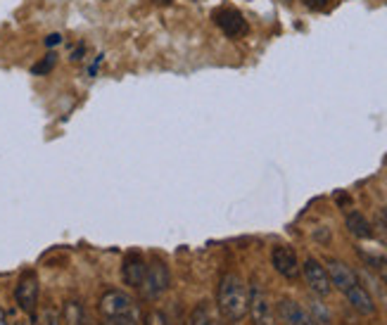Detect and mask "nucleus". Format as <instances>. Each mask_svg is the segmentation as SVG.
Segmentation results:
<instances>
[{
	"instance_id": "1",
	"label": "nucleus",
	"mask_w": 387,
	"mask_h": 325,
	"mask_svg": "<svg viewBox=\"0 0 387 325\" xmlns=\"http://www.w3.org/2000/svg\"><path fill=\"white\" fill-rule=\"evenodd\" d=\"M217 309L226 321L237 323L250 313V290L237 273H226L217 288Z\"/></svg>"
},
{
	"instance_id": "2",
	"label": "nucleus",
	"mask_w": 387,
	"mask_h": 325,
	"mask_svg": "<svg viewBox=\"0 0 387 325\" xmlns=\"http://www.w3.org/2000/svg\"><path fill=\"white\" fill-rule=\"evenodd\" d=\"M169 285H171V273H169L167 263L162 259H154L152 263H147L145 280H143V285H141L145 299H157V297H162L169 290Z\"/></svg>"
},
{
	"instance_id": "3",
	"label": "nucleus",
	"mask_w": 387,
	"mask_h": 325,
	"mask_svg": "<svg viewBox=\"0 0 387 325\" xmlns=\"http://www.w3.org/2000/svg\"><path fill=\"white\" fill-rule=\"evenodd\" d=\"M98 311H100L102 321L105 318H117L126 316V313L136 311V301L131 295H126L124 290H107L100 301H98Z\"/></svg>"
},
{
	"instance_id": "4",
	"label": "nucleus",
	"mask_w": 387,
	"mask_h": 325,
	"mask_svg": "<svg viewBox=\"0 0 387 325\" xmlns=\"http://www.w3.org/2000/svg\"><path fill=\"white\" fill-rule=\"evenodd\" d=\"M38 292H41V288H38V278L34 271H26L21 273L19 280H17V288H15V301H17V306L24 313H36L38 309Z\"/></svg>"
},
{
	"instance_id": "5",
	"label": "nucleus",
	"mask_w": 387,
	"mask_h": 325,
	"mask_svg": "<svg viewBox=\"0 0 387 325\" xmlns=\"http://www.w3.org/2000/svg\"><path fill=\"white\" fill-rule=\"evenodd\" d=\"M302 273H304V280H307L309 290H312L314 295L328 297L330 292H333V283H330L328 268H325L321 261L307 259L304 261V266H302Z\"/></svg>"
},
{
	"instance_id": "6",
	"label": "nucleus",
	"mask_w": 387,
	"mask_h": 325,
	"mask_svg": "<svg viewBox=\"0 0 387 325\" xmlns=\"http://www.w3.org/2000/svg\"><path fill=\"white\" fill-rule=\"evenodd\" d=\"M271 266L276 268L278 276H283L287 280H297L302 273V266H300V259H297L295 249L287 247V245L273 247V252H271Z\"/></svg>"
},
{
	"instance_id": "7",
	"label": "nucleus",
	"mask_w": 387,
	"mask_h": 325,
	"mask_svg": "<svg viewBox=\"0 0 387 325\" xmlns=\"http://www.w3.org/2000/svg\"><path fill=\"white\" fill-rule=\"evenodd\" d=\"M250 316L254 325H276L273 304H271L269 295L262 288H257V285L250 290Z\"/></svg>"
},
{
	"instance_id": "8",
	"label": "nucleus",
	"mask_w": 387,
	"mask_h": 325,
	"mask_svg": "<svg viewBox=\"0 0 387 325\" xmlns=\"http://www.w3.org/2000/svg\"><path fill=\"white\" fill-rule=\"evenodd\" d=\"M276 313H278L283 325H318V321L312 313L292 299H280L278 304H276Z\"/></svg>"
},
{
	"instance_id": "9",
	"label": "nucleus",
	"mask_w": 387,
	"mask_h": 325,
	"mask_svg": "<svg viewBox=\"0 0 387 325\" xmlns=\"http://www.w3.org/2000/svg\"><path fill=\"white\" fill-rule=\"evenodd\" d=\"M214 24H217L228 38H240V36H245L247 33L245 17L237 12V10H231V8L217 10V12H214Z\"/></svg>"
},
{
	"instance_id": "10",
	"label": "nucleus",
	"mask_w": 387,
	"mask_h": 325,
	"mask_svg": "<svg viewBox=\"0 0 387 325\" xmlns=\"http://www.w3.org/2000/svg\"><path fill=\"white\" fill-rule=\"evenodd\" d=\"M147 273V263L141 254H129L121 263V283L129 285V288H141L143 280H145Z\"/></svg>"
},
{
	"instance_id": "11",
	"label": "nucleus",
	"mask_w": 387,
	"mask_h": 325,
	"mask_svg": "<svg viewBox=\"0 0 387 325\" xmlns=\"http://www.w3.org/2000/svg\"><path fill=\"white\" fill-rule=\"evenodd\" d=\"M325 268H328V276H330V283H333V288L340 290L342 295H345L347 290L354 288V285L359 283L357 273H354L345 261L330 259V261H328V266H325Z\"/></svg>"
},
{
	"instance_id": "12",
	"label": "nucleus",
	"mask_w": 387,
	"mask_h": 325,
	"mask_svg": "<svg viewBox=\"0 0 387 325\" xmlns=\"http://www.w3.org/2000/svg\"><path fill=\"white\" fill-rule=\"evenodd\" d=\"M347 297V301L352 304V309L354 311H359L361 316H373L375 313V304H373V297L368 295V290L363 288L361 283H357L354 288H350L345 292Z\"/></svg>"
},
{
	"instance_id": "13",
	"label": "nucleus",
	"mask_w": 387,
	"mask_h": 325,
	"mask_svg": "<svg viewBox=\"0 0 387 325\" xmlns=\"http://www.w3.org/2000/svg\"><path fill=\"white\" fill-rule=\"evenodd\" d=\"M345 226H347V231H350L354 238H359V240H370V238H373V228H370L368 218L363 214H359V211H350V214H347Z\"/></svg>"
},
{
	"instance_id": "14",
	"label": "nucleus",
	"mask_w": 387,
	"mask_h": 325,
	"mask_svg": "<svg viewBox=\"0 0 387 325\" xmlns=\"http://www.w3.org/2000/svg\"><path fill=\"white\" fill-rule=\"evenodd\" d=\"M62 321H64V325H91V318H88L84 304H81V301H76V299L64 301Z\"/></svg>"
},
{
	"instance_id": "15",
	"label": "nucleus",
	"mask_w": 387,
	"mask_h": 325,
	"mask_svg": "<svg viewBox=\"0 0 387 325\" xmlns=\"http://www.w3.org/2000/svg\"><path fill=\"white\" fill-rule=\"evenodd\" d=\"M359 256L363 259V263L370 268L373 273H378L380 278H387V256L383 254H368V252H359Z\"/></svg>"
},
{
	"instance_id": "16",
	"label": "nucleus",
	"mask_w": 387,
	"mask_h": 325,
	"mask_svg": "<svg viewBox=\"0 0 387 325\" xmlns=\"http://www.w3.org/2000/svg\"><path fill=\"white\" fill-rule=\"evenodd\" d=\"M190 325H219L217 318H214V313L209 311V306L204 304H197L195 309L190 313Z\"/></svg>"
},
{
	"instance_id": "17",
	"label": "nucleus",
	"mask_w": 387,
	"mask_h": 325,
	"mask_svg": "<svg viewBox=\"0 0 387 325\" xmlns=\"http://www.w3.org/2000/svg\"><path fill=\"white\" fill-rule=\"evenodd\" d=\"M38 325H64V323H62V316L55 309H43V313L38 316Z\"/></svg>"
},
{
	"instance_id": "18",
	"label": "nucleus",
	"mask_w": 387,
	"mask_h": 325,
	"mask_svg": "<svg viewBox=\"0 0 387 325\" xmlns=\"http://www.w3.org/2000/svg\"><path fill=\"white\" fill-rule=\"evenodd\" d=\"M102 325H138V316H136V311H131V313H126V316L105 318Z\"/></svg>"
},
{
	"instance_id": "19",
	"label": "nucleus",
	"mask_w": 387,
	"mask_h": 325,
	"mask_svg": "<svg viewBox=\"0 0 387 325\" xmlns=\"http://www.w3.org/2000/svg\"><path fill=\"white\" fill-rule=\"evenodd\" d=\"M55 67V55L51 53V55H46V60H41V62L38 64H34V74H48V71H51Z\"/></svg>"
},
{
	"instance_id": "20",
	"label": "nucleus",
	"mask_w": 387,
	"mask_h": 325,
	"mask_svg": "<svg viewBox=\"0 0 387 325\" xmlns=\"http://www.w3.org/2000/svg\"><path fill=\"white\" fill-rule=\"evenodd\" d=\"M304 3H307L309 10H323L328 5V0H304Z\"/></svg>"
},
{
	"instance_id": "21",
	"label": "nucleus",
	"mask_w": 387,
	"mask_h": 325,
	"mask_svg": "<svg viewBox=\"0 0 387 325\" xmlns=\"http://www.w3.org/2000/svg\"><path fill=\"white\" fill-rule=\"evenodd\" d=\"M60 41H62V36H60V33H53V36L46 38V46H48V48H51V46H57Z\"/></svg>"
},
{
	"instance_id": "22",
	"label": "nucleus",
	"mask_w": 387,
	"mask_h": 325,
	"mask_svg": "<svg viewBox=\"0 0 387 325\" xmlns=\"http://www.w3.org/2000/svg\"><path fill=\"white\" fill-rule=\"evenodd\" d=\"M380 223H383L385 231H387V207H383V209H380Z\"/></svg>"
},
{
	"instance_id": "23",
	"label": "nucleus",
	"mask_w": 387,
	"mask_h": 325,
	"mask_svg": "<svg viewBox=\"0 0 387 325\" xmlns=\"http://www.w3.org/2000/svg\"><path fill=\"white\" fill-rule=\"evenodd\" d=\"M0 325H10V321H8V313H5L3 309H0Z\"/></svg>"
},
{
	"instance_id": "24",
	"label": "nucleus",
	"mask_w": 387,
	"mask_h": 325,
	"mask_svg": "<svg viewBox=\"0 0 387 325\" xmlns=\"http://www.w3.org/2000/svg\"><path fill=\"white\" fill-rule=\"evenodd\" d=\"M152 3H154V5H171L174 0H152Z\"/></svg>"
},
{
	"instance_id": "25",
	"label": "nucleus",
	"mask_w": 387,
	"mask_h": 325,
	"mask_svg": "<svg viewBox=\"0 0 387 325\" xmlns=\"http://www.w3.org/2000/svg\"><path fill=\"white\" fill-rule=\"evenodd\" d=\"M385 164H387V159H385Z\"/></svg>"
},
{
	"instance_id": "26",
	"label": "nucleus",
	"mask_w": 387,
	"mask_h": 325,
	"mask_svg": "<svg viewBox=\"0 0 387 325\" xmlns=\"http://www.w3.org/2000/svg\"><path fill=\"white\" fill-rule=\"evenodd\" d=\"M385 283H387V278H385Z\"/></svg>"
}]
</instances>
